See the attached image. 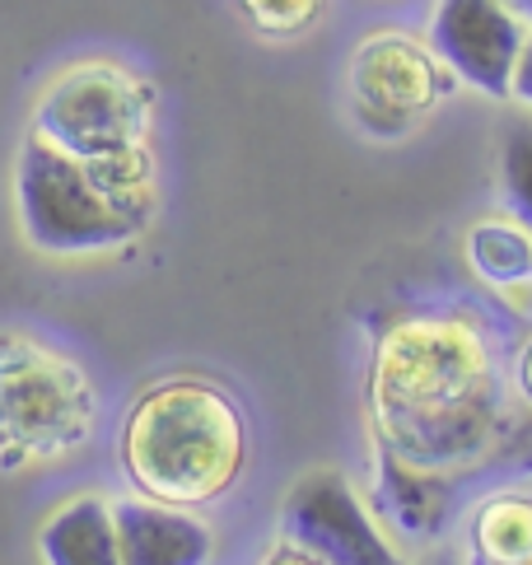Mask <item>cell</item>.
Masks as SVG:
<instances>
[{
	"mask_svg": "<svg viewBox=\"0 0 532 565\" xmlns=\"http://www.w3.org/2000/svg\"><path fill=\"white\" fill-rule=\"evenodd\" d=\"M523 38L528 24L504 0H435L425 19V43L439 66L481 98H509Z\"/></svg>",
	"mask_w": 532,
	"mask_h": 565,
	"instance_id": "cell-8",
	"label": "cell"
},
{
	"mask_svg": "<svg viewBox=\"0 0 532 565\" xmlns=\"http://www.w3.org/2000/svg\"><path fill=\"white\" fill-rule=\"evenodd\" d=\"M509 104H519L523 113H532V24H528L519 62H514V79H509Z\"/></svg>",
	"mask_w": 532,
	"mask_h": 565,
	"instance_id": "cell-17",
	"label": "cell"
},
{
	"mask_svg": "<svg viewBox=\"0 0 532 565\" xmlns=\"http://www.w3.org/2000/svg\"><path fill=\"white\" fill-rule=\"evenodd\" d=\"M370 510L379 514L387 533L412 542H439L448 523H454V487H448V472L412 468L397 454H387L383 444H374Z\"/></svg>",
	"mask_w": 532,
	"mask_h": 565,
	"instance_id": "cell-10",
	"label": "cell"
},
{
	"mask_svg": "<svg viewBox=\"0 0 532 565\" xmlns=\"http://www.w3.org/2000/svg\"><path fill=\"white\" fill-rule=\"evenodd\" d=\"M500 196L504 211L532 230V113L509 122L500 136Z\"/></svg>",
	"mask_w": 532,
	"mask_h": 565,
	"instance_id": "cell-15",
	"label": "cell"
},
{
	"mask_svg": "<svg viewBox=\"0 0 532 565\" xmlns=\"http://www.w3.org/2000/svg\"><path fill=\"white\" fill-rule=\"evenodd\" d=\"M159 201H117L94 188L85 164L33 136L14 159V215L29 248L47 257H98L136 244Z\"/></svg>",
	"mask_w": 532,
	"mask_h": 565,
	"instance_id": "cell-4",
	"label": "cell"
},
{
	"mask_svg": "<svg viewBox=\"0 0 532 565\" xmlns=\"http://www.w3.org/2000/svg\"><path fill=\"white\" fill-rule=\"evenodd\" d=\"M458 79L439 66L425 38L402 29H379L360 38L345 66V94H351V117L370 136H406L416 122H425Z\"/></svg>",
	"mask_w": 532,
	"mask_h": 565,
	"instance_id": "cell-6",
	"label": "cell"
},
{
	"mask_svg": "<svg viewBox=\"0 0 532 565\" xmlns=\"http://www.w3.org/2000/svg\"><path fill=\"white\" fill-rule=\"evenodd\" d=\"M504 6L514 10V14L523 19V24H532V0H504Z\"/></svg>",
	"mask_w": 532,
	"mask_h": 565,
	"instance_id": "cell-20",
	"label": "cell"
},
{
	"mask_svg": "<svg viewBox=\"0 0 532 565\" xmlns=\"http://www.w3.org/2000/svg\"><path fill=\"white\" fill-rule=\"evenodd\" d=\"M528 565H532V561H528Z\"/></svg>",
	"mask_w": 532,
	"mask_h": 565,
	"instance_id": "cell-22",
	"label": "cell"
},
{
	"mask_svg": "<svg viewBox=\"0 0 532 565\" xmlns=\"http://www.w3.org/2000/svg\"><path fill=\"white\" fill-rule=\"evenodd\" d=\"M509 420V374L477 318L402 313L370 360L374 444L425 472H467L496 454Z\"/></svg>",
	"mask_w": 532,
	"mask_h": 565,
	"instance_id": "cell-1",
	"label": "cell"
},
{
	"mask_svg": "<svg viewBox=\"0 0 532 565\" xmlns=\"http://www.w3.org/2000/svg\"><path fill=\"white\" fill-rule=\"evenodd\" d=\"M532 561V487L486 495L467 519L462 565H528Z\"/></svg>",
	"mask_w": 532,
	"mask_h": 565,
	"instance_id": "cell-12",
	"label": "cell"
},
{
	"mask_svg": "<svg viewBox=\"0 0 532 565\" xmlns=\"http://www.w3.org/2000/svg\"><path fill=\"white\" fill-rule=\"evenodd\" d=\"M38 556L43 565H121L113 495L79 491L61 500L38 529Z\"/></svg>",
	"mask_w": 532,
	"mask_h": 565,
	"instance_id": "cell-11",
	"label": "cell"
},
{
	"mask_svg": "<svg viewBox=\"0 0 532 565\" xmlns=\"http://www.w3.org/2000/svg\"><path fill=\"white\" fill-rule=\"evenodd\" d=\"M121 565H211L215 529L188 504L150 495H113Z\"/></svg>",
	"mask_w": 532,
	"mask_h": 565,
	"instance_id": "cell-9",
	"label": "cell"
},
{
	"mask_svg": "<svg viewBox=\"0 0 532 565\" xmlns=\"http://www.w3.org/2000/svg\"><path fill=\"white\" fill-rule=\"evenodd\" d=\"M509 393H519L532 407V337H523V347L509 360Z\"/></svg>",
	"mask_w": 532,
	"mask_h": 565,
	"instance_id": "cell-18",
	"label": "cell"
},
{
	"mask_svg": "<svg viewBox=\"0 0 532 565\" xmlns=\"http://www.w3.org/2000/svg\"><path fill=\"white\" fill-rule=\"evenodd\" d=\"M248 458V426L238 402L211 379H163L131 407L121 426L127 481L163 504H211L238 481Z\"/></svg>",
	"mask_w": 532,
	"mask_h": 565,
	"instance_id": "cell-2",
	"label": "cell"
},
{
	"mask_svg": "<svg viewBox=\"0 0 532 565\" xmlns=\"http://www.w3.org/2000/svg\"><path fill=\"white\" fill-rule=\"evenodd\" d=\"M155 127V85L117 62H75L52 75L33 104V136L71 159L146 146Z\"/></svg>",
	"mask_w": 532,
	"mask_h": 565,
	"instance_id": "cell-5",
	"label": "cell"
},
{
	"mask_svg": "<svg viewBox=\"0 0 532 565\" xmlns=\"http://www.w3.org/2000/svg\"><path fill=\"white\" fill-rule=\"evenodd\" d=\"M462 257L481 286L500 295L532 290V230L509 211L481 215L462 238Z\"/></svg>",
	"mask_w": 532,
	"mask_h": 565,
	"instance_id": "cell-13",
	"label": "cell"
},
{
	"mask_svg": "<svg viewBox=\"0 0 532 565\" xmlns=\"http://www.w3.org/2000/svg\"><path fill=\"white\" fill-rule=\"evenodd\" d=\"M262 565H313V561H309V556H299V552H290V547H276Z\"/></svg>",
	"mask_w": 532,
	"mask_h": 565,
	"instance_id": "cell-19",
	"label": "cell"
},
{
	"mask_svg": "<svg viewBox=\"0 0 532 565\" xmlns=\"http://www.w3.org/2000/svg\"><path fill=\"white\" fill-rule=\"evenodd\" d=\"M425 565H462V556H448V552H444V556H429Z\"/></svg>",
	"mask_w": 532,
	"mask_h": 565,
	"instance_id": "cell-21",
	"label": "cell"
},
{
	"mask_svg": "<svg viewBox=\"0 0 532 565\" xmlns=\"http://www.w3.org/2000/svg\"><path fill=\"white\" fill-rule=\"evenodd\" d=\"M243 19L266 38H295L322 14L327 0H238Z\"/></svg>",
	"mask_w": 532,
	"mask_h": 565,
	"instance_id": "cell-16",
	"label": "cell"
},
{
	"mask_svg": "<svg viewBox=\"0 0 532 565\" xmlns=\"http://www.w3.org/2000/svg\"><path fill=\"white\" fill-rule=\"evenodd\" d=\"M98 426V393L71 355L29 332H0V472L79 454Z\"/></svg>",
	"mask_w": 532,
	"mask_h": 565,
	"instance_id": "cell-3",
	"label": "cell"
},
{
	"mask_svg": "<svg viewBox=\"0 0 532 565\" xmlns=\"http://www.w3.org/2000/svg\"><path fill=\"white\" fill-rule=\"evenodd\" d=\"M280 547L313 565H412L370 500L337 468L304 472L280 504Z\"/></svg>",
	"mask_w": 532,
	"mask_h": 565,
	"instance_id": "cell-7",
	"label": "cell"
},
{
	"mask_svg": "<svg viewBox=\"0 0 532 565\" xmlns=\"http://www.w3.org/2000/svg\"><path fill=\"white\" fill-rule=\"evenodd\" d=\"M85 173L94 178L98 192H108L117 201H159L155 196V150L150 140L146 146H127V150H108V154H94V159H79Z\"/></svg>",
	"mask_w": 532,
	"mask_h": 565,
	"instance_id": "cell-14",
	"label": "cell"
}]
</instances>
